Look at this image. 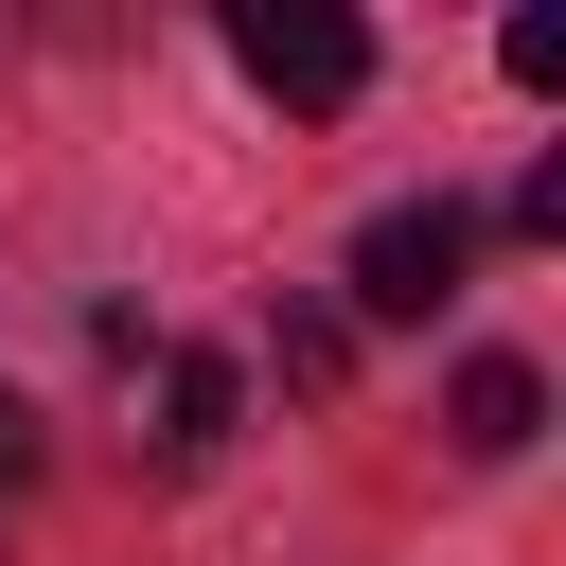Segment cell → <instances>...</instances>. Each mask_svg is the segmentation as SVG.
I'll list each match as a JSON object with an SVG mask.
<instances>
[{
	"instance_id": "obj_1",
	"label": "cell",
	"mask_w": 566,
	"mask_h": 566,
	"mask_svg": "<svg viewBox=\"0 0 566 566\" xmlns=\"http://www.w3.org/2000/svg\"><path fill=\"white\" fill-rule=\"evenodd\" d=\"M230 71H248L265 106H354V88H371V35L318 18V0H248V18H230Z\"/></svg>"
},
{
	"instance_id": "obj_2",
	"label": "cell",
	"mask_w": 566,
	"mask_h": 566,
	"mask_svg": "<svg viewBox=\"0 0 566 566\" xmlns=\"http://www.w3.org/2000/svg\"><path fill=\"white\" fill-rule=\"evenodd\" d=\"M460 265H478V212H460V195H407V212H371L354 301H371V318H442V301H460Z\"/></svg>"
},
{
	"instance_id": "obj_3",
	"label": "cell",
	"mask_w": 566,
	"mask_h": 566,
	"mask_svg": "<svg viewBox=\"0 0 566 566\" xmlns=\"http://www.w3.org/2000/svg\"><path fill=\"white\" fill-rule=\"evenodd\" d=\"M531 424H548V371H531V354H460V389H442V442H460V460H513Z\"/></svg>"
},
{
	"instance_id": "obj_4",
	"label": "cell",
	"mask_w": 566,
	"mask_h": 566,
	"mask_svg": "<svg viewBox=\"0 0 566 566\" xmlns=\"http://www.w3.org/2000/svg\"><path fill=\"white\" fill-rule=\"evenodd\" d=\"M159 442H177V460L230 442V354H159Z\"/></svg>"
},
{
	"instance_id": "obj_5",
	"label": "cell",
	"mask_w": 566,
	"mask_h": 566,
	"mask_svg": "<svg viewBox=\"0 0 566 566\" xmlns=\"http://www.w3.org/2000/svg\"><path fill=\"white\" fill-rule=\"evenodd\" d=\"M354 371V318H283V389H336Z\"/></svg>"
},
{
	"instance_id": "obj_6",
	"label": "cell",
	"mask_w": 566,
	"mask_h": 566,
	"mask_svg": "<svg viewBox=\"0 0 566 566\" xmlns=\"http://www.w3.org/2000/svg\"><path fill=\"white\" fill-rule=\"evenodd\" d=\"M0 478H35V407H0Z\"/></svg>"
}]
</instances>
